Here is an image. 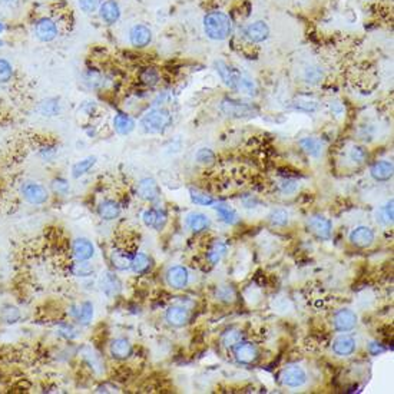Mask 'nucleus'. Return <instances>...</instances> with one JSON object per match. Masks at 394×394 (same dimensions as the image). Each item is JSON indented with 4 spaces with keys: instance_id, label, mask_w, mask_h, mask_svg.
Instances as JSON below:
<instances>
[{
    "instance_id": "f257e3e1",
    "label": "nucleus",
    "mask_w": 394,
    "mask_h": 394,
    "mask_svg": "<svg viewBox=\"0 0 394 394\" xmlns=\"http://www.w3.org/2000/svg\"><path fill=\"white\" fill-rule=\"evenodd\" d=\"M204 32L212 40H225L231 33V20L222 12H210L204 17Z\"/></svg>"
},
{
    "instance_id": "f03ea898",
    "label": "nucleus",
    "mask_w": 394,
    "mask_h": 394,
    "mask_svg": "<svg viewBox=\"0 0 394 394\" xmlns=\"http://www.w3.org/2000/svg\"><path fill=\"white\" fill-rule=\"evenodd\" d=\"M172 122V118L169 115L168 110L165 109H156L149 110L145 117L142 118L141 121V126L142 129L148 133H159L164 132Z\"/></svg>"
},
{
    "instance_id": "7ed1b4c3",
    "label": "nucleus",
    "mask_w": 394,
    "mask_h": 394,
    "mask_svg": "<svg viewBox=\"0 0 394 394\" xmlns=\"http://www.w3.org/2000/svg\"><path fill=\"white\" fill-rule=\"evenodd\" d=\"M221 110L229 118H249L254 117L257 109L249 105V103L241 102V101H234V99H224L221 102Z\"/></svg>"
},
{
    "instance_id": "20e7f679",
    "label": "nucleus",
    "mask_w": 394,
    "mask_h": 394,
    "mask_svg": "<svg viewBox=\"0 0 394 394\" xmlns=\"http://www.w3.org/2000/svg\"><path fill=\"white\" fill-rule=\"evenodd\" d=\"M23 198L32 205H42L48 201L49 194L44 187L36 182H26L22 187Z\"/></svg>"
},
{
    "instance_id": "39448f33",
    "label": "nucleus",
    "mask_w": 394,
    "mask_h": 394,
    "mask_svg": "<svg viewBox=\"0 0 394 394\" xmlns=\"http://www.w3.org/2000/svg\"><path fill=\"white\" fill-rule=\"evenodd\" d=\"M281 381L288 387H301L307 381V374L298 365H291L283 370Z\"/></svg>"
},
{
    "instance_id": "423d86ee",
    "label": "nucleus",
    "mask_w": 394,
    "mask_h": 394,
    "mask_svg": "<svg viewBox=\"0 0 394 394\" xmlns=\"http://www.w3.org/2000/svg\"><path fill=\"white\" fill-rule=\"evenodd\" d=\"M35 33L36 37L42 42H52L55 37L58 36V26L49 17H43L36 23L35 26Z\"/></svg>"
},
{
    "instance_id": "0eeeda50",
    "label": "nucleus",
    "mask_w": 394,
    "mask_h": 394,
    "mask_svg": "<svg viewBox=\"0 0 394 394\" xmlns=\"http://www.w3.org/2000/svg\"><path fill=\"white\" fill-rule=\"evenodd\" d=\"M136 191H138V195L142 199L145 201H156L159 195H161V190H159V185L156 183L155 179L152 178H144L138 182V187H136Z\"/></svg>"
},
{
    "instance_id": "6e6552de",
    "label": "nucleus",
    "mask_w": 394,
    "mask_h": 394,
    "mask_svg": "<svg viewBox=\"0 0 394 394\" xmlns=\"http://www.w3.org/2000/svg\"><path fill=\"white\" fill-rule=\"evenodd\" d=\"M357 324V315L354 311H351L349 308L340 310L338 313L334 315V327L341 333H347L356 327Z\"/></svg>"
},
{
    "instance_id": "1a4fd4ad",
    "label": "nucleus",
    "mask_w": 394,
    "mask_h": 394,
    "mask_svg": "<svg viewBox=\"0 0 394 394\" xmlns=\"http://www.w3.org/2000/svg\"><path fill=\"white\" fill-rule=\"evenodd\" d=\"M308 226L318 238L321 240H329L333 229V224L329 218L322 217V215H314L308 221Z\"/></svg>"
},
{
    "instance_id": "9d476101",
    "label": "nucleus",
    "mask_w": 394,
    "mask_h": 394,
    "mask_svg": "<svg viewBox=\"0 0 394 394\" xmlns=\"http://www.w3.org/2000/svg\"><path fill=\"white\" fill-rule=\"evenodd\" d=\"M350 241L360 248H367L370 247L374 241V233L370 226H357L354 228L350 234Z\"/></svg>"
},
{
    "instance_id": "9b49d317",
    "label": "nucleus",
    "mask_w": 394,
    "mask_h": 394,
    "mask_svg": "<svg viewBox=\"0 0 394 394\" xmlns=\"http://www.w3.org/2000/svg\"><path fill=\"white\" fill-rule=\"evenodd\" d=\"M245 36L252 43H261L270 36V28L263 20H257V22L251 23L245 29Z\"/></svg>"
},
{
    "instance_id": "f8f14e48",
    "label": "nucleus",
    "mask_w": 394,
    "mask_h": 394,
    "mask_svg": "<svg viewBox=\"0 0 394 394\" xmlns=\"http://www.w3.org/2000/svg\"><path fill=\"white\" fill-rule=\"evenodd\" d=\"M129 40L135 48H145L152 40V32L145 25H135L129 32Z\"/></svg>"
},
{
    "instance_id": "ddd939ff",
    "label": "nucleus",
    "mask_w": 394,
    "mask_h": 394,
    "mask_svg": "<svg viewBox=\"0 0 394 394\" xmlns=\"http://www.w3.org/2000/svg\"><path fill=\"white\" fill-rule=\"evenodd\" d=\"M167 281H168V284L172 288H178V290L183 288V287H187L188 281H190L188 271H187V268L181 267V265L172 267L167 272Z\"/></svg>"
},
{
    "instance_id": "4468645a",
    "label": "nucleus",
    "mask_w": 394,
    "mask_h": 394,
    "mask_svg": "<svg viewBox=\"0 0 394 394\" xmlns=\"http://www.w3.org/2000/svg\"><path fill=\"white\" fill-rule=\"evenodd\" d=\"M99 16L103 22L108 25H113L119 20L121 17V9L115 0H108L99 8Z\"/></svg>"
},
{
    "instance_id": "2eb2a0df",
    "label": "nucleus",
    "mask_w": 394,
    "mask_h": 394,
    "mask_svg": "<svg viewBox=\"0 0 394 394\" xmlns=\"http://www.w3.org/2000/svg\"><path fill=\"white\" fill-rule=\"evenodd\" d=\"M73 256L76 260H89L95 254V247L94 244L86 240V238H79L73 242Z\"/></svg>"
},
{
    "instance_id": "dca6fc26",
    "label": "nucleus",
    "mask_w": 394,
    "mask_h": 394,
    "mask_svg": "<svg viewBox=\"0 0 394 394\" xmlns=\"http://www.w3.org/2000/svg\"><path fill=\"white\" fill-rule=\"evenodd\" d=\"M101 288L109 298H113L121 291V281L115 274L105 272V275L101 278Z\"/></svg>"
},
{
    "instance_id": "f3484780",
    "label": "nucleus",
    "mask_w": 394,
    "mask_h": 394,
    "mask_svg": "<svg viewBox=\"0 0 394 394\" xmlns=\"http://www.w3.org/2000/svg\"><path fill=\"white\" fill-rule=\"evenodd\" d=\"M142 219L146 226H152L155 229L161 231L167 224V214L164 211H158V210H148L144 212Z\"/></svg>"
},
{
    "instance_id": "a211bd4d",
    "label": "nucleus",
    "mask_w": 394,
    "mask_h": 394,
    "mask_svg": "<svg viewBox=\"0 0 394 394\" xmlns=\"http://www.w3.org/2000/svg\"><path fill=\"white\" fill-rule=\"evenodd\" d=\"M393 164L388 161H379L372 167V176L376 181H388L393 176Z\"/></svg>"
},
{
    "instance_id": "6ab92c4d",
    "label": "nucleus",
    "mask_w": 394,
    "mask_h": 394,
    "mask_svg": "<svg viewBox=\"0 0 394 394\" xmlns=\"http://www.w3.org/2000/svg\"><path fill=\"white\" fill-rule=\"evenodd\" d=\"M333 350L337 356H350L356 350V341L351 337L343 336L338 337L336 341L333 343Z\"/></svg>"
},
{
    "instance_id": "aec40b11",
    "label": "nucleus",
    "mask_w": 394,
    "mask_h": 394,
    "mask_svg": "<svg viewBox=\"0 0 394 394\" xmlns=\"http://www.w3.org/2000/svg\"><path fill=\"white\" fill-rule=\"evenodd\" d=\"M110 353L118 360H125L132 354V345L125 338H117L110 344Z\"/></svg>"
},
{
    "instance_id": "412c9836",
    "label": "nucleus",
    "mask_w": 394,
    "mask_h": 394,
    "mask_svg": "<svg viewBox=\"0 0 394 394\" xmlns=\"http://www.w3.org/2000/svg\"><path fill=\"white\" fill-rule=\"evenodd\" d=\"M113 128L119 135H128L135 129V121L126 113H118L113 118Z\"/></svg>"
},
{
    "instance_id": "4be33fe9",
    "label": "nucleus",
    "mask_w": 394,
    "mask_h": 394,
    "mask_svg": "<svg viewBox=\"0 0 394 394\" xmlns=\"http://www.w3.org/2000/svg\"><path fill=\"white\" fill-rule=\"evenodd\" d=\"M167 321L174 327H182L188 321V311L183 307H171L167 311Z\"/></svg>"
},
{
    "instance_id": "5701e85b",
    "label": "nucleus",
    "mask_w": 394,
    "mask_h": 394,
    "mask_svg": "<svg viewBox=\"0 0 394 394\" xmlns=\"http://www.w3.org/2000/svg\"><path fill=\"white\" fill-rule=\"evenodd\" d=\"M215 67H217V72H218L219 78L222 79V82L225 83L226 86L235 89V79H237V72L231 69L229 66L226 65L224 60H218L215 63Z\"/></svg>"
},
{
    "instance_id": "b1692460",
    "label": "nucleus",
    "mask_w": 394,
    "mask_h": 394,
    "mask_svg": "<svg viewBox=\"0 0 394 394\" xmlns=\"http://www.w3.org/2000/svg\"><path fill=\"white\" fill-rule=\"evenodd\" d=\"M257 357H258V350H257L256 345H252V344L245 343L237 349V360L240 363L249 364V363L256 361Z\"/></svg>"
},
{
    "instance_id": "393cba45",
    "label": "nucleus",
    "mask_w": 394,
    "mask_h": 394,
    "mask_svg": "<svg viewBox=\"0 0 394 394\" xmlns=\"http://www.w3.org/2000/svg\"><path fill=\"white\" fill-rule=\"evenodd\" d=\"M235 89L241 90L242 94H245V95H248V96L257 95L256 83H254V81H252L249 76L244 75V73L237 72V79H235Z\"/></svg>"
},
{
    "instance_id": "a878e982",
    "label": "nucleus",
    "mask_w": 394,
    "mask_h": 394,
    "mask_svg": "<svg viewBox=\"0 0 394 394\" xmlns=\"http://www.w3.org/2000/svg\"><path fill=\"white\" fill-rule=\"evenodd\" d=\"M187 224H188V226L192 231L201 233V231H204V229H206L210 226V218L206 215H204V214L192 212L187 218Z\"/></svg>"
},
{
    "instance_id": "bb28decb",
    "label": "nucleus",
    "mask_w": 394,
    "mask_h": 394,
    "mask_svg": "<svg viewBox=\"0 0 394 394\" xmlns=\"http://www.w3.org/2000/svg\"><path fill=\"white\" fill-rule=\"evenodd\" d=\"M110 261L117 270L124 271L131 267L132 258L124 249H113V252L110 254Z\"/></svg>"
},
{
    "instance_id": "cd10ccee",
    "label": "nucleus",
    "mask_w": 394,
    "mask_h": 394,
    "mask_svg": "<svg viewBox=\"0 0 394 394\" xmlns=\"http://www.w3.org/2000/svg\"><path fill=\"white\" fill-rule=\"evenodd\" d=\"M99 215L101 218L106 219V221H112L119 217L121 214V206L115 201H103L102 204L99 205Z\"/></svg>"
},
{
    "instance_id": "c85d7f7f",
    "label": "nucleus",
    "mask_w": 394,
    "mask_h": 394,
    "mask_svg": "<svg viewBox=\"0 0 394 394\" xmlns=\"http://www.w3.org/2000/svg\"><path fill=\"white\" fill-rule=\"evenodd\" d=\"M71 272L75 277H89L94 272V267L88 263V260H76L71 264Z\"/></svg>"
},
{
    "instance_id": "c756f323",
    "label": "nucleus",
    "mask_w": 394,
    "mask_h": 394,
    "mask_svg": "<svg viewBox=\"0 0 394 394\" xmlns=\"http://www.w3.org/2000/svg\"><path fill=\"white\" fill-rule=\"evenodd\" d=\"M299 146H301V149L304 151L308 155H311V156H320V153H321V144L317 141V139L314 138H304L299 141Z\"/></svg>"
},
{
    "instance_id": "7c9ffc66",
    "label": "nucleus",
    "mask_w": 394,
    "mask_h": 394,
    "mask_svg": "<svg viewBox=\"0 0 394 394\" xmlns=\"http://www.w3.org/2000/svg\"><path fill=\"white\" fill-rule=\"evenodd\" d=\"M217 214H218L219 218L222 219L225 224L234 225V224L238 222V215H237V212L234 211L233 208H229L228 205H218V206H217Z\"/></svg>"
},
{
    "instance_id": "2f4dec72",
    "label": "nucleus",
    "mask_w": 394,
    "mask_h": 394,
    "mask_svg": "<svg viewBox=\"0 0 394 394\" xmlns=\"http://www.w3.org/2000/svg\"><path fill=\"white\" fill-rule=\"evenodd\" d=\"M131 267L136 274H142V272H145L151 267V260H149V257L146 256V254L139 252V254H136L132 258Z\"/></svg>"
},
{
    "instance_id": "473e14b6",
    "label": "nucleus",
    "mask_w": 394,
    "mask_h": 394,
    "mask_svg": "<svg viewBox=\"0 0 394 394\" xmlns=\"http://www.w3.org/2000/svg\"><path fill=\"white\" fill-rule=\"evenodd\" d=\"M95 156H88V158L82 159V161H79L78 164H75L72 168V175L75 176V178H79V176H82L83 174H86L89 169L95 165Z\"/></svg>"
},
{
    "instance_id": "72a5a7b5",
    "label": "nucleus",
    "mask_w": 394,
    "mask_h": 394,
    "mask_svg": "<svg viewBox=\"0 0 394 394\" xmlns=\"http://www.w3.org/2000/svg\"><path fill=\"white\" fill-rule=\"evenodd\" d=\"M0 318L2 321L8 322V324H13V322L19 321L20 318V313L16 307L12 306H5L0 311Z\"/></svg>"
},
{
    "instance_id": "f704fd0d",
    "label": "nucleus",
    "mask_w": 394,
    "mask_h": 394,
    "mask_svg": "<svg viewBox=\"0 0 394 394\" xmlns=\"http://www.w3.org/2000/svg\"><path fill=\"white\" fill-rule=\"evenodd\" d=\"M39 112L44 117H55L59 113V101L58 99H48L39 105Z\"/></svg>"
},
{
    "instance_id": "c9c22d12",
    "label": "nucleus",
    "mask_w": 394,
    "mask_h": 394,
    "mask_svg": "<svg viewBox=\"0 0 394 394\" xmlns=\"http://www.w3.org/2000/svg\"><path fill=\"white\" fill-rule=\"evenodd\" d=\"M226 252V247L222 244V242H217V244H214L211 247V249L208 251V261L212 264V265H215V264H218L221 261V258L225 256Z\"/></svg>"
},
{
    "instance_id": "e433bc0d",
    "label": "nucleus",
    "mask_w": 394,
    "mask_h": 394,
    "mask_svg": "<svg viewBox=\"0 0 394 394\" xmlns=\"http://www.w3.org/2000/svg\"><path fill=\"white\" fill-rule=\"evenodd\" d=\"M190 195H191V201L197 205H205V206H210V205H212L214 202H215L211 195H208L206 192H202V191L190 190Z\"/></svg>"
},
{
    "instance_id": "4c0bfd02",
    "label": "nucleus",
    "mask_w": 394,
    "mask_h": 394,
    "mask_svg": "<svg viewBox=\"0 0 394 394\" xmlns=\"http://www.w3.org/2000/svg\"><path fill=\"white\" fill-rule=\"evenodd\" d=\"M141 82L146 86H155L159 82V73L153 67H146L141 72Z\"/></svg>"
},
{
    "instance_id": "58836bf2",
    "label": "nucleus",
    "mask_w": 394,
    "mask_h": 394,
    "mask_svg": "<svg viewBox=\"0 0 394 394\" xmlns=\"http://www.w3.org/2000/svg\"><path fill=\"white\" fill-rule=\"evenodd\" d=\"M76 318L82 322V324H88L94 315V306L90 303H83L79 310H76Z\"/></svg>"
},
{
    "instance_id": "ea45409f",
    "label": "nucleus",
    "mask_w": 394,
    "mask_h": 394,
    "mask_svg": "<svg viewBox=\"0 0 394 394\" xmlns=\"http://www.w3.org/2000/svg\"><path fill=\"white\" fill-rule=\"evenodd\" d=\"M304 79H306L307 83H311V85H315L322 79V71L317 66H310L307 67L306 72H304Z\"/></svg>"
},
{
    "instance_id": "a19ab883",
    "label": "nucleus",
    "mask_w": 394,
    "mask_h": 394,
    "mask_svg": "<svg viewBox=\"0 0 394 394\" xmlns=\"http://www.w3.org/2000/svg\"><path fill=\"white\" fill-rule=\"evenodd\" d=\"M242 334L238 331V330H229L226 331L224 337H222V343L225 347H234L238 343H241Z\"/></svg>"
},
{
    "instance_id": "79ce46f5",
    "label": "nucleus",
    "mask_w": 394,
    "mask_h": 394,
    "mask_svg": "<svg viewBox=\"0 0 394 394\" xmlns=\"http://www.w3.org/2000/svg\"><path fill=\"white\" fill-rule=\"evenodd\" d=\"M13 76V67L6 59H0V83H8Z\"/></svg>"
},
{
    "instance_id": "37998d69",
    "label": "nucleus",
    "mask_w": 394,
    "mask_h": 394,
    "mask_svg": "<svg viewBox=\"0 0 394 394\" xmlns=\"http://www.w3.org/2000/svg\"><path fill=\"white\" fill-rule=\"evenodd\" d=\"M270 221L272 225L285 226L288 224V214L284 210H275L270 214Z\"/></svg>"
},
{
    "instance_id": "c03bdc74",
    "label": "nucleus",
    "mask_w": 394,
    "mask_h": 394,
    "mask_svg": "<svg viewBox=\"0 0 394 394\" xmlns=\"http://www.w3.org/2000/svg\"><path fill=\"white\" fill-rule=\"evenodd\" d=\"M195 158H197V161L201 165H211V164L215 162V153L212 152L211 149H208V148H202V149L198 151Z\"/></svg>"
},
{
    "instance_id": "a18cd8bd",
    "label": "nucleus",
    "mask_w": 394,
    "mask_h": 394,
    "mask_svg": "<svg viewBox=\"0 0 394 394\" xmlns=\"http://www.w3.org/2000/svg\"><path fill=\"white\" fill-rule=\"evenodd\" d=\"M351 161H354L356 164H363L367 158V152L363 146H353V149L350 151Z\"/></svg>"
},
{
    "instance_id": "49530a36",
    "label": "nucleus",
    "mask_w": 394,
    "mask_h": 394,
    "mask_svg": "<svg viewBox=\"0 0 394 394\" xmlns=\"http://www.w3.org/2000/svg\"><path fill=\"white\" fill-rule=\"evenodd\" d=\"M217 295H218L219 299H222V301H225V303H229V301H234V298H235V291H234L231 287L224 285V287H219L218 291H217Z\"/></svg>"
},
{
    "instance_id": "de8ad7c7",
    "label": "nucleus",
    "mask_w": 394,
    "mask_h": 394,
    "mask_svg": "<svg viewBox=\"0 0 394 394\" xmlns=\"http://www.w3.org/2000/svg\"><path fill=\"white\" fill-rule=\"evenodd\" d=\"M101 0H79V8L85 13H94L99 8Z\"/></svg>"
},
{
    "instance_id": "09e8293b",
    "label": "nucleus",
    "mask_w": 394,
    "mask_h": 394,
    "mask_svg": "<svg viewBox=\"0 0 394 394\" xmlns=\"http://www.w3.org/2000/svg\"><path fill=\"white\" fill-rule=\"evenodd\" d=\"M298 188V183L295 182V181H292V179H284V181H281L280 183V190L283 194H287V195H290V194H294L295 191Z\"/></svg>"
},
{
    "instance_id": "8fccbe9b",
    "label": "nucleus",
    "mask_w": 394,
    "mask_h": 394,
    "mask_svg": "<svg viewBox=\"0 0 394 394\" xmlns=\"http://www.w3.org/2000/svg\"><path fill=\"white\" fill-rule=\"evenodd\" d=\"M295 109L304 110V112H314L317 109V103L310 102V101H297V102L292 105Z\"/></svg>"
},
{
    "instance_id": "3c124183",
    "label": "nucleus",
    "mask_w": 394,
    "mask_h": 394,
    "mask_svg": "<svg viewBox=\"0 0 394 394\" xmlns=\"http://www.w3.org/2000/svg\"><path fill=\"white\" fill-rule=\"evenodd\" d=\"M53 190L56 191V192H66V191L69 190V183L66 182L65 179H56L55 182H53Z\"/></svg>"
},
{
    "instance_id": "603ef678",
    "label": "nucleus",
    "mask_w": 394,
    "mask_h": 394,
    "mask_svg": "<svg viewBox=\"0 0 394 394\" xmlns=\"http://www.w3.org/2000/svg\"><path fill=\"white\" fill-rule=\"evenodd\" d=\"M384 214H386L387 221L391 222V221H393V201H390V202L384 206Z\"/></svg>"
},
{
    "instance_id": "864d4df0",
    "label": "nucleus",
    "mask_w": 394,
    "mask_h": 394,
    "mask_svg": "<svg viewBox=\"0 0 394 394\" xmlns=\"http://www.w3.org/2000/svg\"><path fill=\"white\" fill-rule=\"evenodd\" d=\"M368 349H370V353H372L373 356H377L379 353H383V351H384V347H381V344L380 343H372Z\"/></svg>"
},
{
    "instance_id": "5fc2aeb1",
    "label": "nucleus",
    "mask_w": 394,
    "mask_h": 394,
    "mask_svg": "<svg viewBox=\"0 0 394 394\" xmlns=\"http://www.w3.org/2000/svg\"><path fill=\"white\" fill-rule=\"evenodd\" d=\"M2 3H5V5H8V6H13L17 3V0H2Z\"/></svg>"
},
{
    "instance_id": "6e6d98bb",
    "label": "nucleus",
    "mask_w": 394,
    "mask_h": 394,
    "mask_svg": "<svg viewBox=\"0 0 394 394\" xmlns=\"http://www.w3.org/2000/svg\"><path fill=\"white\" fill-rule=\"evenodd\" d=\"M3 30H5V25H3V23L0 22V33H2V32H3Z\"/></svg>"
},
{
    "instance_id": "4d7b16f0",
    "label": "nucleus",
    "mask_w": 394,
    "mask_h": 394,
    "mask_svg": "<svg viewBox=\"0 0 394 394\" xmlns=\"http://www.w3.org/2000/svg\"><path fill=\"white\" fill-rule=\"evenodd\" d=\"M2 46H3V42H2V40H0V48H2Z\"/></svg>"
}]
</instances>
